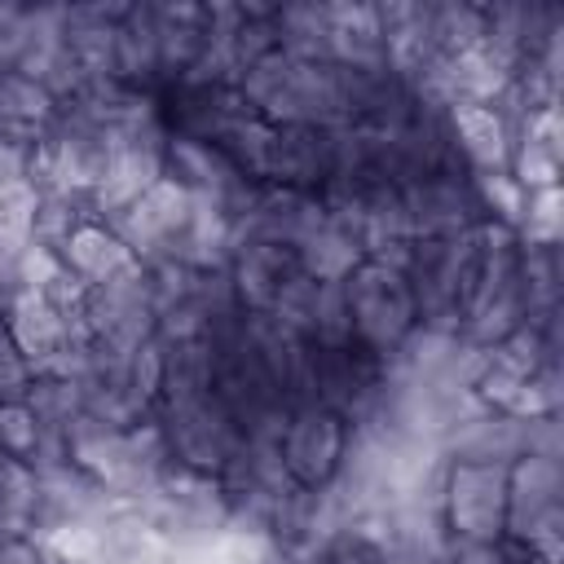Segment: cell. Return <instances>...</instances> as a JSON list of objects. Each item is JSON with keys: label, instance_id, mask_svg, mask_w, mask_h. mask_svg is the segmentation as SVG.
<instances>
[{"label": "cell", "instance_id": "6da1fadb", "mask_svg": "<svg viewBox=\"0 0 564 564\" xmlns=\"http://www.w3.org/2000/svg\"><path fill=\"white\" fill-rule=\"evenodd\" d=\"M344 308H348V326L352 335L379 352V357H392L419 326V304H414V291L405 282V273L397 264H383V260H361L344 282Z\"/></svg>", "mask_w": 564, "mask_h": 564}, {"label": "cell", "instance_id": "7a4b0ae2", "mask_svg": "<svg viewBox=\"0 0 564 564\" xmlns=\"http://www.w3.org/2000/svg\"><path fill=\"white\" fill-rule=\"evenodd\" d=\"M560 498H564V476L560 458L551 454H524L507 467V533L516 546L529 555L560 564Z\"/></svg>", "mask_w": 564, "mask_h": 564}, {"label": "cell", "instance_id": "3957f363", "mask_svg": "<svg viewBox=\"0 0 564 564\" xmlns=\"http://www.w3.org/2000/svg\"><path fill=\"white\" fill-rule=\"evenodd\" d=\"M441 524L449 542L489 546L507 533V467L454 458L441 480Z\"/></svg>", "mask_w": 564, "mask_h": 564}, {"label": "cell", "instance_id": "277c9868", "mask_svg": "<svg viewBox=\"0 0 564 564\" xmlns=\"http://www.w3.org/2000/svg\"><path fill=\"white\" fill-rule=\"evenodd\" d=\"M344 449H348V423L330 405L291 410L278 436V458L295 489H326L344 463Z\"/></svg>", "mask_w": 564, "mask_h": 564}, {"label": "cell", "instance_id": "5b68a950", "mask_svg": "<svg viewBox=\"0 0 564 564\" xmlns=\"http://www.w3.org/2000/svg\"><path fill=\"white\" fill-rule=\"evenodd\" d=\"M62 264L84 282V286H110V282H123L132 273H141L145 264L132 256V247L101 220H79L62 247H57Z\"/></svg>", "mask_w": 564, "mask_h": 564}, {"label": "cell", "instance_id": "8992f818", "mask_svg": "<svg viewBox=\"0 0 564 564\" xmlns=\"http://www.w3.org/2000/svg\"><path fill=\"white\" fill-rule=\"evenodd\" d=\"M449 137L463 150V159L480 172H507L511 167V145H516V128L507 119L502 106H476V101H458L449 106Z\"/></svg>", "mask_w": 564, "mask_h": 564}, {"label": "cell", "instance_id": "52a82bcc", "mask_svg": "<svg viewBox=\"0 0 564 564\" xmlns=\"http://www.w3.org/2000/svg\"><path fill=\"white\" fill-rule=\"evenodd\" d=\"M40 520V476L31 463L0 454V538H26Z\"/></svg>", "mask_w": 564, "mask_h": 564}, {"label": "cell", "instance_id": "ba28073f", "mask_svg": "<svg viewBox=\"0 0 564 564\" xmlns=\"http://www.w3.org/2000/svg\"><path fill=\"white\" fill-rule=\"evenodd\" d=\"M35 212H40V189L31 181H9L0 185V251L18 256L35 238Z\"/></svg>", "mask_w": 564, "mask_h": 564}, {"label": "cell", "instance_id": "9c48e42d", "mask_svg": "<svg viewBox=\"0 0 564 564\" xmlns=\"http://www.w3.org/2000/svg\"><path fill=\"white\" fill-rule=\"evenodd\" d=\"M48 436L53 432L40 423V414L31 410V401H0V454L22 458V463H35V454H40V445Z\"/></svg>", "mask_w": 564, "mask_h": 564}, {"label": "cell", "instance_id": "30bf717a", "mask_svg": "<svg viewBox=\"0 0 564 564\" xmlns=\"http://www.w3.org/2000/svg\"><path fill=\"white\" fill-rule=\"evenodd\" d=\"M560 185H546V189H529L524 194V212H520V238L524 247H555L560 242V229H564V216H560Z\"/></svg>", "mask_w": 564, "mask_h": 564}, {"label": "cell", "instance_id": "8fae6325", "mask_svg": "<svg viewBox=\"0 0 564 564\" xmlns=\"http://www.w3.org/2000/svg\"><path fill=\"white\" fill-rule=\"evenodd\" d=\"M31 383H35V370L26 366V357L18 352V344L0 322V401H26Z\"/></svg>", "mask_w": 564, "mask_h": 564}, {"label": "cell", "instance_id": "7c38bea8", "mask_svg": "<svg viewBox=\"0 0 564 564\" xmlns=\"http://www.w3.org/2000/svg\"><path fill=\"white\" fill-rule=\"evenodd\" d=\"M449 564H520L502 542H489V546H463V542H449Z\"/></svg>", "mask_w": 564, "mask_h": 564}, {"label": "cell", "instance_id": "4fadbf2b", "mask_svg": "<svg viewBox=\"0 0 564 564\" xmlns=\"http://www.w3.org/2000/svg\"><path fill=\"white\" fill-rule=\"evenodd\" d=\"M0 564H48L35 538H0Z\"/></svg>", "mask_w": 564, "mask_h": 564}, {"label": "cell", "instance_id": "5bb4252c", "mask_svg": "<svg viewBox=\"0 0 564 564\" xmlns=\"http://www.w3.org/2000/svg\"><path fill=\"white\" fill-rule=\"evenodd\" d=\"M26 167H31V150L26 145H13L0 137V185L9 181H26Z\"/></svg>", "mask_w": 564, "mask_h": 564}]
</instances>
